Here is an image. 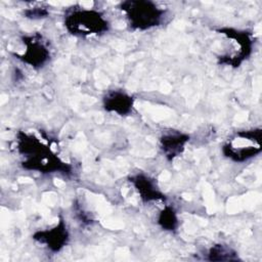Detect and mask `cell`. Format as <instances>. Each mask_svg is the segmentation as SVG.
<instances>
[{
	"label": "cell",
	"mask_w": 262,
	"mask_h": 262,
	"mask_svg": "<svg viewBox=\"0 0 262 262\" xmlns=\"http://www.w3.org/2000/svg\"><path fill=\"white\" fill-rule=\"evenodd\" d=\"M16 148L26 159L21 162V167L30 171L40 173H61L72 174V166L61 161L49 146L45 145L36 136L24 132H18Z\"/></svg>",
	"instance_id": "1"
},
{
	"label": "cell",
	"mask_w": 262,
	"mask_h": 262,
	"mask_svg": "<svg viewBox=\"0 0 262 262\" xmlns=\"http://www.w3.org/2000/svg\"><path fill=\"white\" fill-rule=\"evenodd\" d=\"M63 25L69 33L78 37L100 35L110 29L108 20L100 11L83 7H73L68 10Z\"/></svg>",
	"instance_id": "2"
},
{
	"label": "cell",
	"mask_w": 262,
	"mask_h": 262,
	"mask_svg": "<svg viewBox=\"0 0 262 262\" xmlns=\"http://www.w3.org/2000/svg\"><path fill=\"white\" fill-rule=\"evenodd\" d=\"M120 9L125 13L130 28L139 31L160 26L166 14V9L149 0L123 1L120 3Z\"/></svg>",
	"instance_id": "3"
},
{
	"label": "cell",
	"mask_w": 262,
	"mask_h": 262,
	"mask_svg": "<svg viewBox=\"0 0 262 262\" xmlns=\"http://www.w3.org/2000/svg\"><path fill=\"white\" fill-rule=\"evenodd\" d=\"M21 40L26 46L25 52L23 54L13 53V55L34 69L44 67L50 59V49L44 41L43 36L35 33L33 35L23 36Z\"/></svg>",
	"instance_id": "4"
},
{
	"label": "cell",
	"mask_w": 262,
	"mask_h": 262,
	"mask_svg": "<svg viewBox=\"0 0 262 262\" xmlns=\"http://www.w3.org/2000/svg\"><path fill=\"white\" fill-rule=\"evenodd\" d=\"M70 235L67 224L62 218L50 229L38 230L33 234V239L45 245L51 252H59L69 242Z\"/></svg>",
	"instance_id": "5"
},
{
	"label": "cell",
	"mask_w": 262,
	"mask_h": 262,
	"mask_svg": "<svg viewBox=\"0 0 262 262\" xmlns=\"http://www.w3.org/2000/svg\"><path fill=\"white\" fill-rule=\"evenodd\" d=\"M129 182L134 186L143 203L155 201H166V195L159 188L156 180L144 173L129 176Z\"/></svg>",
	"instance_id": "6"
},
{
	"label": "cell",
	"mask_w": 262,
	"mask_h": 262,
	"mask_svg": "<svg viewBox=\"0 0 262 262\" xmlns=\"http://www.w3.org/2000/svg\"><path fill=\"white\" fill-rule=\"evenodd\" d=\"M189 138L190 136L186 133L169 131L160 137V148L168 161H173L183 152Z\"/></svg>",
	"instance_id": "7"
},
{
	"label": "cell",
	"mask_w": 262,
	"mask_h": 262,
	"mask_svg": "<svg viewBox=\"0 0 262 262\" xmlns=\"http://www.w3.org/2000/svg\"><path fill=\"white\" fill-rule=\"evenodd\" d=\"M134 98L122 90H110L102 98L103 108L108 113L127 116L132 112Z\"/></svg>",
	"instance_id": "8"
},
{
	"label": "cell",
	"mask_w": 262,
	"mask_h": 262,
	"mask_svg": "<svg viewBox=\"0 0 262 262\" xmlns=\"http://www.w3.org/2000/svg\"><path fill=\"white\" fill-rule=\"evenodd\" d=\"M261 149H262V145L241 144L239 146H237V145H232L228 142L222 146L223 155L226 158L230 159L231 161L238 162V163L245 162V161L255 157L256 155L260 154Z\"/></svg>",
	"instance_id": "9"
},
{
	"label": "cell",
	"mask_w": 262,
	"mask_h": 262,
	"mask_svg": "<svg viewBox=\"0 0 262 262\" xmlns=\"http://www.w3.org/2000/svg\"><path fill=\"white\" fill-rule=\"evenodd\" d=\"M209 261H237L241 260L237 252L230 246L225 244H215L207 254Z\"/></svg>",
	"instance_id": "10"
},
{
	"label": "cell",
	"mask_w": 262,
	"mask_h": 262,
	"mask_svg": "<svg viewBox=\"0 0 262 262\" xmlns=\"http://www.w3.org/2000/svg\"><path fill=\"white\" fill-rule=\"evenodd\" d=\"M158 223L164 230L175 231L178 227L176 211L170 206H165V208L159 214Z\"/></svg>",
	"instance_id": "11"
},
{
	"label": "cell",
	"mask_w": 262,
	"mask_h": 262,
	"mask_svg": "<svg viewBox=\"0 0 262 262\" xmlns=\"http://www.w3.org/2000/svg\"><path fill=\"white\" fill-rule=\"evenodd\" d=\"M23 14L25 17L30 19H41L47 17L49 15V11L44 7H32L25 9Z\"/></svg>",
	"instance_id": "12"
}]
</instances>
